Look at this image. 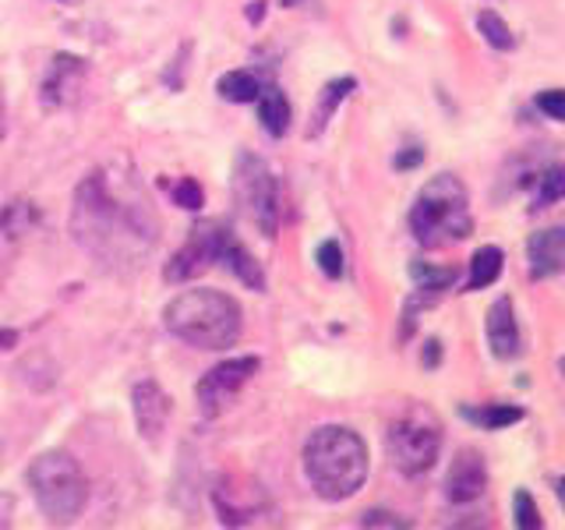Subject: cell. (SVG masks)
Here are the masks:
<instances>
[{"mask_svg":"<svg viewBox=\"0 0 565 530\" xmlns=\"http://www.w3.org/2000/svg\"><path fill=\"white\" fill-rule=\"evenodd\" d=\"M11 517H14V495L0 491V527H11Z\"/></svg>","mask_w":565,"mask_h":530,"instance_id":"29","label":"cell"},{"mask_svg":"<svg viewBox=\"0 0 565 530\" xmlns=\"http://www.w3.org/2000/svg\"><path fill=\"white\" fill-rule=\"evenodd\" d=\"M258 78L252 71H226V75L216 82V93L226 99V103H255L258 96Z\"/></svg>","mask_w":565,"mask_h":530,"instance_id":"20","label":"cell"},{"mask_svg":"<svg viewBox=\"0 0 565 530\" xmlns=\"http://www.w3.org/2000/svg\"><path fill=\"white\" fill-rule=\"evenodd\" d=\"M420 159H424V149L399 152V156H396V167H399V170H411V167H417V163H420Z\"/></svg>","mask_w":565,"mask_h":530,"instance_id":"30","label":"cell"},{"mask_svg":"<svg viewBox=\"0 0 565 530\" xmlns=\"http://www.w3.org/2000/svg\"><path fill=\"white\" fill-rule=\"evenodd\" d=\"M258 120H262V128L265 135H273V138H282L290 131V120H294V106L287 99V93H282L279 85H262L258 88Z\"/></svg>","mask_w":565,"mask_h":530,"instance_id":"16","label":"cell"},{"mask_svg":"<svg viewBox=\"0 0 565 530\" xmlns=\"http://www.w3.org/2000/svg\"><path fill=\"white\" fill-rule=\"evenodd\" d=\"M170 411H173V403H170L163 385L152 382V379L135 382V389H131V414H135V424H138L141 438H146V442L163 438L167 424H170Z\"/></svg>","mask_w":565,"mask_h":530,"instance_id":"11","label":"cell"},{"mask_svg":"<svg viewBox=\"0 0 565 530\" xmlns=\"http://www.w3.org/2000/svg\"><path fill=\"white\" fill-rule=\"evenodd\" d=\"M212 502H216V512L226 527H241V523H255L258 512L269 509L265 495L255 481H237V485H223L212 491Z\"/></svg>","mask_w":565,"mask_h":530,"instance_id":"13","label":"cell"},{"mask_svg":"<svg viewBox=\"0 0 565 530\" xmlns=\"http://www.w3.org/2000/svg\"><path fill=\"white\" fill-rule=\"evenodd\" d=\"M8 131V110H4V96H0V138Z\"/></svg>","mask_w":565,"mask_h":530,"instance_id":"32","label":"cell"},{"mask_svg":"<svg viewBox=\"0 0 565 530\" xmlns=\"http://www.w3.org/2000/svg\"><path fill=\"white\" fill-rule=\"evenodd\" d=\"M477 32H481L484 43L494 46V50H512V46H516V35H512L509 22H505L502 14H494V11L477 14Z\"/></svg>","mask_w":565,"mask_h":530,"instance_id":"21","label":"cell"},{"mask_svg":"<svg viewBox=\"0 0 565 530\" xmlns=\"http://www.w3.org/2000/svg\"><path fill=\"white\" fill-rule=\"evenodd\" d=\"M488 488V464H484V456L477 453V449H459L456 459H452V467L446 474V499L456 502V506H463V502H473V499H481Z\"/></svg>","mask_w":565,"mask_h":530,"instance_id":"12","label":"cell"},{"mask_svg":"<svg viewBox=\"0 0 565 530\" xmlns=\"http://www.w3.org/2000/svg\"><path fill=\"white\" fill-rule=\"evenodd\" d=\"M364 527H411L406 520H396L393 512H367V517L361 520Z\"/></svg>","mask_w":565,"mask_h":530,"instance_id":"28","label":"cell"},{"mask_svg":"<svg viewBox=\"0 0 565 530\" xmlns=\"http://www.w3.org/2000/svg\"><path fill=\"white\" fill-rule=\"evenodd\" d=\"M258 371V358H230L216 368H209L202 382H199V403L205 417L223 414L230 403L237 400V393L255 379Z\"/></svg>","mask_w":565,"mask_h":530,"instance_id":"9","label":"cell"},{"mask_svg":"<svg viewBox=\"0 0 565 530\" xmlns=\"http://www.w3.org/2000/svg\"><path fill=\"white\" fill-rule=\"evenodd\" d=\"M411 230L424 247H441L470 237L473 216H470L467 188L459 184V177L438 173L420 188L411 209Z\"/></svg>","mask_w":565,"mask_h":530,"instance_id":"5","label":"cell"},{"mask_svg":"<svg viewBox=\"0 0 565 530\" xmlns=\"http://www.w3.org/2000/svg\"><path fill=\"white\" fill-rule=\"evenodd\" d=\"M209 265H226L230 273H234L241 283H247L252 290H265V276L258 269V262L252 258V252L234 237V230L220 220H202L199 226L191 230L188 241L181 244V252H177L167 265V279L170 283H184L191 276L205 273Z\"/></svg>","mask_w":565,"mask_h":530,"instance_id":"4","label":"cell"},{"mask_svg":"<svg viewBox=\"0 0 565 530\" xmlns=\"http://www.w3.org/2000/svg\"><path fill=\"white\" fill-rule=\"evenodd\" d=\"M512 512H516V527L520 530H541V509H537V502H534V495L530 491H516L512 495Z\"/></svg>","mask_w":565,"mask_h":530,"instance_id":"24","label":"cell"},{"mask_svg":"<svg viewBox=\"0 0 565 530\" xmlns=\"http://www.w3.org/2000/svg\"><path fill=\"white\" fill-rule=\"evenodd\" d=\"M526 262L534 279L565 273V230L562 226L537 230V234L526 241Z\"/></svg>","mask_w":565,"mask_h":530,"instance_id":"15","label":"cell"},{"mask_svg":"<svg viewBox=\"0 0 565 530\" xmlns=\"http://www.w3.org/2000/svg\"><path fill=\"white\" fill-rule=\"evenodd\" d=\"M565 199V163H555V167H547L541 177H537V194H534V205L544 209V205H552Z\"/></svg>","mask_w":565,"mask_h":530,"instance_id":"23","label":"cell"},{"mask_svg":"<svg viewBox=\"0 0 565 530\" xmlns=\"http://www.w3.org/2000/svg\"><path fill=\"white\" fill-rule=\"evenodd\" d=\"M411 276L417 283V290H428V294H441L456 283V269H449V265H441L438 269V265H428V262H414Z\"/></svg>","mask_w":565,"mask_h":530,"instance_id":"22","label":"cell"},{"mask_svg":"<svg viewBox=\"0 0 565 530\" xmlns=\"http://www.w3.org/2000/svg\"><path fill=\"white\" fill-rule=\"evenodd\" d=\"M170 199H173V205H181V209H202L205 194H202L199 181H191V177H181V181L170 188Z\"/></svg>","mask_w":565,"mask_h":530,"instance_id":"26","label":"cell"},{"mask_svg":"<svg viewBox=\"0 0 565 530\" xmlns=\"http://www.w3.org/2000/svg\"><path fill=\"white\" fill-rule=\"evenodd\" d=\"M562 375H565V358H562Z\"/></svg>","mask_w":565,"mask_h":530,"instance_id":"35","label":"cell"},{"mask_svg":"<svg viewBox=\"0 0 565 530\" xmlns=\"http://www.w3.org/2000/svg\"><path fill=\"white\" fill-rule=\"evenodd\" d=\"M29 488L50 523H75L88 502V477L71 453H40L29 467Z\"/></svg>","mask_w":565,"mask_h":530,"instance_id":"6","label":"cell"},{"mask_svg":"<svg viewBox=\"0 0 565 530\" xmlns=\"http://www.w3.org/2000/svg\"><path fill=\"white\" fill-rule=\"evenodd\" d=\"M305 474L318 499L347 502L367 481V446L364 438L343 428V424H326L315 428L305 442Z\"/></svg>","mask_w":565,"mask_h":530,"instance_id":"2","label":"cell"},{"mask_svg":"<svg viewBox=\"0 0 565 530\" xmlns=\"http://www.w3.org/2000/svg\"><path fill=\"white\" fill-rule=\"evenodd\" d=\"M463 417L481 424V428L488 432H502L509 428V424L523 421V406L516 403H484V406H463Z\"/></svg>","mask_w":565,"mask_h":530,"instance_id":"18","label":"cell"},{"mask_svg":"<svg viewBox=\"0 0 565 530\" xmlns=\"http://www.w3.org/2000/svg\"><path fill=\"white\" fill-rule=\"evenodd\" d=\"M502 265H505L502 247H494V244L477 247L473 258H470V279H467V290H484V287H491V283L502 276Z\"/></svg>","mask_w":565,"mask_h":530,"instance_id":"17","label":"cell"},{"mask_svg":"<svg viewBox=\"0 0 565 530\" xmlns=\"http://www.w3.org/2000/svg\"><path fill=\"white\" fill-rule=\"evenodd\" d=\"M82 82H85V61L75 57V53H53L40 85V106L43 110H64V106L78 99Z\"/></svg>","mask_w":565,"mask_h":530,"instance_id":"10","label":"cell"},{"mask_svg":"<svg viewBox=\"0 0 565 530\" xmlns=\"http://www.w3.org/2000/svg\"><path fill=\"white\" fill-rule=\"evenodd\" d=\"M558 502L565 506V477H562V481H558Z\"/></svg>","mask_w":565,"mask_h":530,"instance_id":"33","label":"cell"},{"mask_svg":"<svg viewBox=\"0 0 565 530\" xmlns=\"http://www.w3.org/2000/svg\"><path fill=\"white\" fill-rule=\"evenodd\" d=\"M282 4H297V0H282Z\"/></svg>","mask_w":565,"mask_h":530,"instance_id":"34","label":"cell"},{"mask_svg":"<svg viewBox=\"0 0 565 530\" xmlns=\"http://www.w3.org/2000/svg\"><path fill=\"white\" fill-rule=\"evenodd\" d=\"M385 449L393 467L406 477H420L438 464L441 453V421L424 403H411L388 424Z\"/></svg>","mask_w":565,"mask_h":530,"instance_id":"7","label":"cell"},{"mask_svg":"<svg viewBox=\"0 0 565 530\" xmlns=\"http://www.w3.org/2000/svg\"><path fill=\"white\" fill-rule=\"evenodd\" d=\"M353 88H358V82L353 78H335V82H329L326 88H322V96H318V106H315V114H311V128H308V135H318L326 128V124L332 120V114H335V106H340Z\"/></svg>","mask_w":565,"mask_h":530,"instance_id":"19","label":"cell"},{"mask_svg":"<svg viewBox=\"0 0 565 530\" xmlns=\"http://www.w3.org/2000/svg\"><path fill=\"white\" fill-rule=\"evenodd\" d=\"M234 199L262 237H276V230H279V181L262 156H255V152L237 156Z\"/></svg>","mask_w":565,"mask_h":530,"instance_id":"8","label":"cell"},{"mask_svg":"<svg viewBox=\"0 0 565 530\" xmlns=\"http://www.w3.org/2000/svg\"><path fill=\"white\" fill-rule=\"evenodd\" d=\"M0 456H4V449H0Z\"/></svg>","mask_w":565,"mask_h":530,"instance_id":"36","label":"cell"},{"mask_svg":"<svg viewBox=\"0 0 565 530\" xmlns=\"http://www.w3.org/2000/svg\"><path fill=\"white\" fill-rule=\"evenodd\" d=\"M315 258H318V269H322L329 279L343 276V247H340V241H322V244H318Z\"/></svg>","mask_w":565,"mask_h":530,"instance_id":"25","label":"cell"},{"mask_svg":"<svg viewBox=\"0 0 565 530\" xmlns=\"http://www.w3.org/2000/svg\"><path fill=\"white\" fill-rule=\"evenodd\" d=\"M488 347L499 361L520 358L523 336H520V322H516V308H512L509 297H499L488 308Z\"/></svg>","mask_w":565,"mask_h":530,"instance_id":"14","label":"cell"},{"mask_svg":"<svg viewBox=\"0 0 565 530\" xmlns=\"http://www.w3.org/2000/svg\"><path fill=\"white\" fill-rule=\"evenodd\" d=\"M537 110L565 124V88H544V93H537Z\"/></svg>","mask_w":565,"mask_h":530,"instance_id":"27","label":"cell"},{"mask_svg":"<svg viewBox=\"0 0 565 530\" xmlns=\"http://www.w3.org/2000/svg\"><path fill=\"white\" fill-rule=\"evenodd\" d=\"M71 237L106 265H131L156 241V220L146 199L114 181V173H88L71 205Z\"/></svg>","mask_w":565,"mask_h":530,"instance_id":"1","label":"cell"},{"mask_svg":"<svg viewBox=\"0 0 565 530\" xmlns=\"http://www.w3.org/2000/svg\"><path fill=\"white\" fill-rule=\"evenodd\" d=\"M424 347H428V350H424V364L435 368V364H438V358H441V343H438V340H428Z\"/></svg>","mask_w":565,"mask_h":530,"instance_id":"31","label":"cell"},{"mask_svg":"<svg viewBox=\"0 0 565 530\" xmlns=\"http://www.w3.org/2000/svg\"><path fill=\"white\" fill-rule=\"evenodd\" d=\"M167 329L199 350H226L241 340L244 311L230 294L223 290H184L177 294L163 311Z\"/></svg>","mask_w":565,"mask_h":530,"instance_id":"3","label":"cell"}]
</instances>
